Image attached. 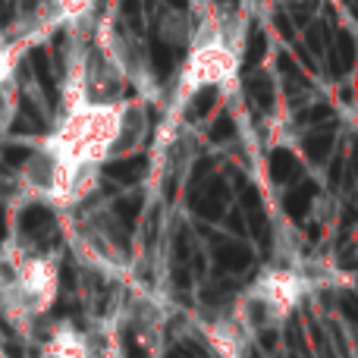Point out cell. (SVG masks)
Masks as SVG:
<instances>
[{
	"mask_svg": "<svg viewBox=\"0 0 358 358\" xmlns=\"http://www.w3.org/2000/svg\"><path fill=\"white\" fill-rule=\"evenodd\" d=\"M60 286V267L48 255L0 248V317L22 336H35Z\"/></svg>",
	"mask_w": 358,
	"mask_h": 358,
	"instance_id": "cell-2",
	"label": "cell"
},
{
	"mask_svg": "<svg viewBox=\"0 0 358 358\" xmlns=\"http://www.w3.org/2000/svg\"><path fill=\"white\" fill-rule=\"evenodd\" d=\"M16 110H19V82H16V76H13L10 82L0 85V138L10 132Z\"/></svg>",
	"mask_w": 358,
	"mask_h": 358,
	"instance_id": "cell-9",
	"label": "cell"
},
{
	"mask_svg": "<svg viewBox=\"0 0 358 358\" xmlns=\"http://www.w3.org/2000/svg\"><path fill=\"white\" fill-rule=\"evenodd\" d=\"M120 113H123V98L69 101V104H63L60 120L48 132V138L63 151V157L73 167L85 170V173H101V167L113 161Z\"/></svg>",
	"mask_w": 358,
	"mask_h": 358,
	"instance_id": "cell-3",
	"label": "cell"
},
{
	"mask_svg": "<svg viewBox=\"0 0 358 358\" xmlns=\"http://www.w3.org/2000/svg\"><path fill=\"white\" fill-rule=\"evenodd\" d=\"M19 66V48L16 44H0V85L16 76Z\"/></svg>",
	"mask_w": 358,
	"mask_h": 358,
	"instance_id": "cell-10",
	"label": "cell"
},
{
	"mask_svg": "<svg viewBox=\"0 0 358 358\" xmlns=\"http://www.w3.org/2000/svg\"><path fill=\"white\" fill-rule=\"evenodd\" d=\"M151 129V113H148V101L132 94L123 98V113H120V126H117V142H113V161L117 157H129L136 155L145 145Z\"/></svg>",
	"mask_w": 358,
	"mask_h": 358,
	"instance_id": "cell-6",
	"label": "cell"
},
{
	"mask_svg": "<svg viewBox=\"0 0 358 358\" xmlns=\"http://www.w3.org/2000/svg\"><path fill=\"white\" fill-rule=\"evenodd\" d=\"M38 358H92V340L69 324H57L44 334Z\"/></svg>",
	"mask_w": 358,
	"mask_h": 358,
	"instance_id": "cell-8",
	"label": "cell"
},
{
	"mask_svg": "<svg viewBox=\"0 0 358 358\" xmlns=\"http://www.w3.org/2000/svg\"><path fill=\"white\" fill-rule=\"evenodd\" d=\"M208 343L223 358H245L248 346H252V334H245V327H242L227 308L223 315H217L214 321L208 324Z\"/></svg>",
	"mask_w": 358,
	"mask_h": 358,
	"instance_id": "cell-7",
	"label": "cell"
},
{
	"mask_svg": "<svg viewBox=\"0 0 358 358\" xmlns=\"http://www.w3.org/2000/svg\"><path fill=\"white\" fill-rule=\"evenodd\" d=\"M311 292V277L296 264H271L233 299L229 315L245 327V334H271L283 327L286 317Z\"/></svg>",
	"mask_w": 358,
	"mask_h": 358,
	"instance_id": "cell-4",
	"label": "cell"
},
{
	"mask_svg": "<svg viewBox=\"0 0 358 358\" xmlns=\"http://www.w3.org/2000/svg\"><path fill=\"white\" fill-rule=\"evenodd\" d=\"M94 182H98V173L73 167L48 136L35 138L29 157L19 164L16 176L22 198L48 204V208H73L92 192Z\"/></svg>",
	"mask_w": 358,
	"mask_h": 358,
	"instance_id": "cell-5",
	"label": "cell"
},
{
	"mask_svg": "<svg viewBox=\"0 0 358 358\" xmlns=\"http://www.w3.org/2000/svg\"><path fill=\"white\" fill-rule=\"evenodd\" d=\"M245 19L233 13H208L189 38V54L170 88V117L189 107L204 88H229L239 79Z\"/></svg>",
	"mask_w": 358,
	"mask_h": 358,
	"instance_id": "cell-1",
	"label": "cell"
}]
</instances>
